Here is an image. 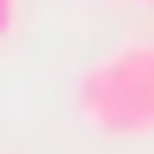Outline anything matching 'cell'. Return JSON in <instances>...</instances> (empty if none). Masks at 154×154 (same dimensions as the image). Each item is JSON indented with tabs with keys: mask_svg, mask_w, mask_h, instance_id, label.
I'll list each match as a JSON object with an SVG mask.
<instances>
[{
	"mask_svg": "<svg viewBox=\"0 0 154 154\" xmlns=\"http://www.w3.org/2000/svg\"><path fill=\"white\" fill-rule=\"evenodd\" d=\"M77 109L109 135H154V51L122 45L77 84Z\"/></svg>",
	"mask_w": 154,
	"mask_h": 154,
	"instance_id": "1",
	"label": "cell"
},
{
	"mask_svg": "<svg viewBox=\"0 0 154 154\" xmlns=\"http://www.w3.org/2000/svg\"><path fill=\"white\" fill-rule=\"evenodd\" d=\"M13 13H19V0H0V38L13 32Z\"/></svg>",
	"mask_w": 154,
	"mask_h": 154,
	"instance_id": "2",
	"label": "cell"
}]
</instances>
